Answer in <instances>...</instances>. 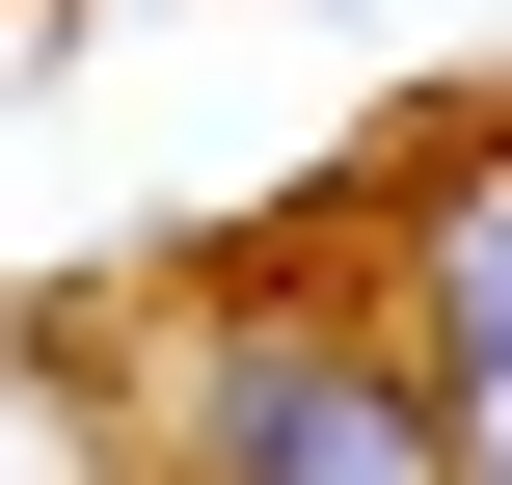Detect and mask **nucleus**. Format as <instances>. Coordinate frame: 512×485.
Segmentation results:
<instances>
[{
    "instance_id": "1",
    "label": "nucleus",
    "mask_w": 512,
    "mask_h": 485,
    "mask_svg": "<svg viewBox=\"0 0 512 485\" xmlns=\"http://www.w3.org/2000/svg\"><path fill=\"white\" fill-rule=\"evenodd\" d=\"M189 485H459V459H432V378H405L378 324H216Z\"/></svg>"
},
{
    "instance_id": "2",
    "label": "nucleus",
    "mask_w": 512,
    "mask_h": 485,
    "mask_svg": "<svg viewBox=\"0 0 512 485\" xmlns=\"http://www.w3.org/2000/svg\"><path fill=\"white\" fill-rule=\"evenodd\" d=\"M432 459H459V485H512V351H459V378H432Z\"/></svg>"
}]
</instances>
